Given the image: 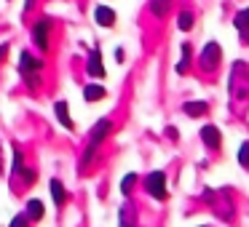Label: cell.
<instances>
[{"mask_svg":"<svg viewBox=\"0 0 249 227\" xmlns=\"http://www.w3.org/2000/svg\"><path fill=\"white\" fill-rule=\"evenodd\" d=\"M40 62L33 59V54H27V51H22L19 54V72H22V78L27 81V86L38 88L40 86Z\"/></svg>","mask_w":249,"mask_h":227,"instance_id":"1","label":"cell"},{"mask_svg":"<svg viewBox=\"0 0 249 227\" xmlns=\"http://www.w3.org/2000/svg\"><path fill=\"white\" fill-rule=\"evenodd\" d=\"M206 200H209L212 209H214V211H217V214H220L225 222L233 216V203H231V198H228V195H222V193H220V195L209 193V195H206Z\"/></svg>","mask_w":249,"mask_h":227,"instance_id":"2","label":"cell"},{"mask_svg":"<svg viewBox=\"0 0 249 227\" xmlns=\"http://www.w3.org/2000/svg\"><path fill=\"white\" fill-rule=\"evenodd\" d=\"M145 187H147V193H150L153 198H158V200L166 198V177H163L161 171L150 174V177L145 179Z\"/></svg>","mask_w":249,"mask_h":227,"instance_id":"3","label":"cell"},{"mask_svg":"<svg viewBox=\"0 0 249 227\" xmlns=\"http://www.w3.org/2000/svg\"><path fill=\"white\" fill-rule=\"evenodd\" d=\"M220 56H222L220 46H217V43H206L204 54H201V65H204L206 70H214V65L220 62Z\"/></svg>","mask_w":249,"mask_h":227,"instance_id":"4","label":"cell"},{"mask_svg":"<svg viewBox=\"0 0 249 227\" xmlns=\"http://www.w3.org/2000/svg\"><path fill=\"white\" fill-rule=\"evenodd\" d=\"M201 139H204V145L209 147V150H217L220 142H222L220 129H214V126H204V129H201Z\"/></svg>","mask_w":249,"mask_h":227,"instance_id":"5","label":"cell"},{"mask_svg":"<svg viewBox=\"0 0 249 227\" xmlns=\"http://www.w3.org/2000/svg\"><path fill=\"white\" fill-rule=\"evenodd\" d=\"M49 30H51V24H49V19H40L38 24H35V43H38V49H49Z\"/></svg>","mask_w":249,"mask_h":227,"instance_id":"6","label":"cell"},{"mask_svg":"<svg viewBox=\"0 0 249 227\" xmlns=\"http://www.w3.org/2000/svg\"><path fill=\"white\" fill-rule=\"evenodd\" d=\"M110 131H113V120H99L97 126H94V134H91V145H99V142L105 139V136L110 134Z\"/></svg>","mask_w":249,"mask_h":227,"instance_id":"7","label":"cell"},{"mask_svg":"<svg viewBox=\"0 0 249 227\" xmlns=\"http://www.w3.org/2000/svg\"><path fill=\"white\" fill-rule=\"evenodd\" d=\"M89 72H91L94 78H102L105 75V67H102V54H99V49L91 51V56H89Z\"/></svg>","mask_w":249,"mask_h":227,"instance_id":"8","label":"cell"},{"mask_svg":"<svg viewBox=\"0 0 249 227\" xmlns=\"http://www.w3.org/2000/svg\"><path fill=\"white\" fill-rule=\"evenodd\" d=\"M94 16H97V24H102V27H113L115 24V11L107 6H99L97 11H94Z\"/></svg>","mask_w":249,"mask_h":227,"instance_id":"9","label":"cell"},{"mask_svg":"<svg viewBox=\"0 0 249 227\" xmlns=\"http://www.w3.org/2000/svg\"><path fill=\"white\" fill-rule=\"evenodd\" d=\"M236 30L241 32V38L249 43V8H244V11L236 14Z\"/></svg>","mask_w":249,"mask_h":227,"instance_id":"10","label":"cell"},{"mask_svg":"<svg viewBox=\"0 0 249 227\" xmlns=\"http://www.w3.org/2000/svg\"><path fill=\"white\" fill-rule=\"evenodd\" d=\"M137 222V209L131 203H124V209H121V227H134Z\"/></svg>","mask_w":249,"mask_h":227,"instance_id":"11","label":"cell"},{"mask_svg":"<svg viewBox=\"0 0 249 227\" xmlns=\"http://www.w3.org/2000/svg\"><path fill=\"white\" fill-rule=\"evenodd\" d=\"M51 198H54L56 206H65L67 203V193H65V187H62L59 179H51Z\"/></svg>","mask_w":249,"mask_h":227,"instance_id":"12","label":"cell"},{"mask_svg":"<svg viewBox=\"0 0 249 227\" xmlns=\"http://www.w3.org/2000/svg\"><path fill=\"white\" fill-rule=\"evenodd\" d=\"M105 88L102 86H86L83 88V99H86V102H99V99H105Z\"/></svg>","mask_w":249,"mask_h":227,"instance_id":"13","label":"cell"},{"mask_svg":"<svg viewBox=\"0 0 249 227\" xmlns=\"http://www.w3.org/2000/svg\"><path fill=\"white\" fill-rule=\"evenodd\" d=\"M54 113H56V118H59V123L65 126V129H70V131H72V118L67 115V104H65V102H56Z\"/></svg>","mask_w":249,"mask_h":227,"instance_id":"14","label":"cell"},{"mask_svg":"<svg viewBox=\"0 0 249 227\" xmlns=\"http://www.w3.org/2000/svg\"><path fill=\"white\" fill-rule=\"evenodd\" d=\"M27 216L30 219H43V203H40V200H30L27 203Z\"/></svg>","mask_w":249,"mask_h":227,"instance_id":"15","label":"cell"},{"mask_svg":"<svg viewBox=\"0 0 249 227\" xmlns=\"http://www.w3.org/2000/svg\"><path fill=\"white\" fill-rule=\"evenodd\" d=\"M188 62H190V43H185L182 46V59H179V65H177L179 75H185V72H188Z\"/></svg>","mask_w":249,"mask_h":227,"instance_id":"16","label":"cell"},{"mask_svg":"<svg viewBox=\"0 0 249 227\" xmlns=\"http://www.w3.org/2000/svg\"><path fill=\"white\" fill-rule=\"evenodd\" d=\"M185 113L193 115V118H196V115H204L206 113V102H188V104H185Z\"/></svg>","mask_w":249,"mask_h":227,"instance_id":"17","label":"cell"},{"mask_svg":"<svg viewBox=\"0 0 249 227\" xmlns=\"http://www.w3.org/2000/svg\"><path fill=\"white\" fill-rule=\"evenodd\" d=\"M169 11V0H153V14L156 16H166Z\"/></svg>","mask_w":249,"mask_h":227,"instance_id":"18","label":"cell"},{"mask_svg":"<svg viewBox=\"0 0 249 227\" xmlns=\"http://www.w3.org/2000/svg\"><path fill=\"white\" fill-rule=\"evenodd\" d=\"M238 163H241L244 168H249V142H244V145L238 147Z\"/></svg>","mask_w":249,"mask_h":227,"instance_id":"19","label":"cell"},{"mask_svg":"<svg viewBox=\"0 0 249 227\" xmlns=\"http://www.w3.org/2000/svg\"><path fill=\"white\" fill-rule=\"evenodd\" d=\"M190 27H193V14L182 11V14H179V30H185V32H188Z\"/></svg>","mask_w":249,"mask_h":227,"instance_id":"20","label":"cell"},{"mask_svg":"<svg viewBox=\"0 0 249 227\" xmlns=\"http://www.w3.org/2000/svg\"><path fill=\"white\" fill-rule=\"evenodd\" d=\"M134 182H137V174H129V177H124V182H121V193L129 195L131 187H134Z\"/></svg>","mask_w":249,"mask_h":227,"instance_id":"21","label":"cell"},{"mask_svg":"<svg viewBox=\"0 0 249 227\" xmlns=\"http://www.w3.org/2000/svg\"><path fill=\"white\" fill-rule=\"evenodd\" d=\"M11 227H30V222H27V214H19V216H14Z\"/></svg>","mask_w":249,"mask_h":227,"instance_id":"22","label":"cell"},{"mask_svg":"<svg viewBox=\"0 0 249 227\" xmlns=\"http://www.w3.org/2000/svg\"><path fill=\"white\" fill-rule=\"evenodd\" d=\"M94 147H97V145H89L86 155H83V166H89V161H94V152H97V150H94Z\"/></svg>","mask_w":249,"mask_h":227,"instance_id":"23","label":"cell"},{"mask_svg":"<svg viewBox=\"0 0 249 227\" xmlns=\"http://www.w3.org/2000/svg\"><path fill=\"white\" fill-rule=\"evenodd\" d=\"M6 54H8V46H6V43H0V62L6 59Z\"/></svg>","mask_w":249,"mask_h":227,"instance_id":"24","label":"cell"},{"mask_svg":"<svg viewBox=\"0 0 249 227\" xmlns=\"http://www.w3.org/2000/svg\"><path fill=\"white\" fill-rule=\"evenodd\" d=\"M0 166H3V161H0Z\"/></svg>","mask_w":249,"mask_h":227,"instance_id":"25","label":"cell"}]
</instances>
